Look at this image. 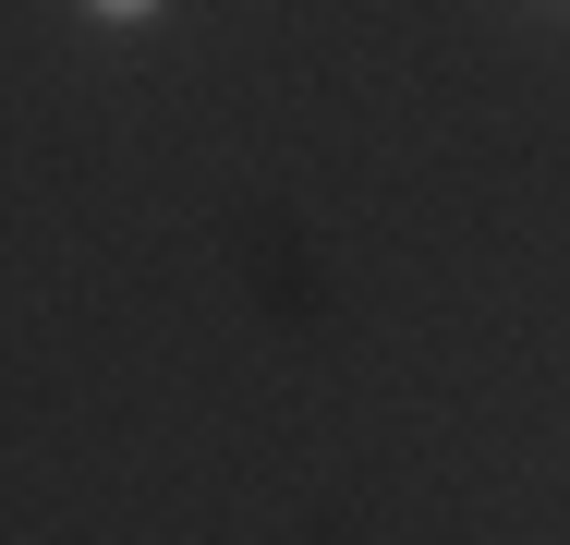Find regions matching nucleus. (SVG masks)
Listing matches in <instances>:
<instances>
[{
    "instance_id": "1",
    "label": "nucleus",
    "mask_w": 570,
    "mask_h": 545,
    "mask_svg": "<svg viewBox=\"0 0 570 545\" xmlns=\"http://www.w3.org/2000/svg\"><path fill=\"white\" fill-rule=\"evenodd\" d=\"M98 12H146V0H98Z\"/></svg>"
}]
</instances>
